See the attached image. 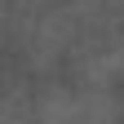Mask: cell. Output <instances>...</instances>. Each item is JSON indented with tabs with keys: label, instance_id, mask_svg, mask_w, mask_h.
Here are the masks:
<instances>
[{
	"label": "cell",
	"instance_id": "6da1fadb",
	"mask_svg": "<svg viewBox=\"0 0 124 124\" xmlns=\"http://www.w3.org/2000/svg\"><path fill=\"white\" fill-rule=\"evenodd\" d=\"M124 106L115 89L98 84H71V89H44L31 106V124H120Z\"/></svg>",
	"mask_w": 124,
	"mask_h": 124
},
{
	"label": "cell",
	"instance_id": "3957f363",
	"mask_svg": "<svg viewBox=\"0 0 124 124\" xmlns=\"http://www.w3.org/2000/svg\"><path fill=\"white\" fill-rule=\"evenodd\" d=\"M0 44H5V0H0Z\"/></svg>",
	"mask_w": 124,
	"mask_h": 124
},
{
	"label": "cell",
	"instance_id": "7a4b0ae2",
	"mask_svg": "<svg viewBox=\"0 0 124 124\" xmlns=\"http://www.w3.org/2000/svg\"><path fill=\"white\" fill-rule=\"evenodd\" d=\"M75 71L80 84H98V89H115L124 84V36L120 31H93V36L75 40Z\"/></svg>",
	"mask_w": 124,
	"mask_h": 124
}]
</instances>
